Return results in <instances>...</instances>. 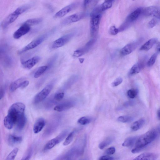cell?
<instances>
[{"label":"cell","mask_w":160,"mask_h":160,"mask_svg":"<svg viewBox=\"0 0 160 160\" xmlns=\"http://www.w3.org/2000/svg\"><path fill=\"white\" fill-rule=\"evenodd\" d=\"M157 136V133L154 130H150L138 138L136 143V147L131 152L136 154L140 152L146 146L154 141Z\"/></svg>","instance_id":"cell-1"},{"label":"cell","mask_w":160,"mask_h":160,"mask_svg":"<svg viewBox=\"0 0 160 160\" xmlns=\"http://www.w3.org/2000/svg\"><path fill=\"white\" fill-rule=\"evenodd\" d=\"M102 12L99 6L95 8L90 14V32L92 37L96 36L98 32Z\"/></svg>","instance_id":"cell-2"},{"label":"cell","mask_w":160,"mask_h":160,"mask_svg":"<svg viewBox=\"0 0 160 160\" xmlns=\"http://www.w3.org/2000/svg\"><path fill=\"white\" fill-rule=\"evenodd\" d=\"M25 108L26 106L21 102L14 103L10 108L8 115L11 118L15 124L19 118L25 114Z\"/></svg>","instance_id":"cell-3"},{"label":"cell","mask_w":160,"mask_h":160,"mask_svg":"<svg viewBox=\"0 0 160 160\" xmlns=\"http://www.w3.org/2000/svg\"><path fill=\"white\" fill-rule=\"evenodd\" d=\"M24 12L21 7L17 8L14 12L7 16L2 21L1 24L2 27L4 29L6 28L17 19L20 15Z\"/></svg>","instance_id":"cell-4"},{"label":"cell","mask_w":160,"mask_h":160,"mask_svg":"<svg viewBox=\"0 0 160 160\" xmlns=\"http://www.w3.org/2000/svg\"><path fill=\"white\" fill-rule=\"evenodd\" d=\"M48 35L46 33L33 40L26 46L20 50L18 52V54H21L38 46L45 40L48 37Z\"/></svg>","instance_id":"cell-5"},{"label":"cell","mask_w":160,"mask_h":160,"mask_svg":"<svg viewBox=\"0 0 160 160\" xmlns=\"http://www.w3.org/2000/svg\"><path fill=\"white\" fill-rule=\"evenodd\" d=\"M142 39L132 42L126 45L121 50L120 53L122 56H125L131 54L141 43Z\"/></svg>","instance_id":"cell-6"},{"label":"cell","mask_w":160,"mask_h":160,"mask_svg":"<svg viewBox=\"0 0 160 160\" xmlns=\"http://www.w3.org/2000/svg\"><path fill=\"white\" fill-rule=\"evenodd\" d=\"M68 133V131L67 130L64 131L59 134L56 137L49 141L45 146V150H47L51 149L59 144L64 139Z\"/></svg>","instance_id":"cell-7"},{"label":"cell","mask_w":160,"mask_h":160,"mask_svg":"<svg viewBox=\"0 0 160 160\" xmlns=\"http://www.w3.org/2000/svg\"><path fill=\"white\" fill-rule=\"evenodd\" d=\"M53 88V85L49 84L46 86L42 90L35 96L34 101L35 103H39L44 100L49 95Z\"/></svg>","instance_id":"cell-8"},{"label":"cell","mask_w":160,"mask_h":160,"mask_svg":"<svg viewBox=\"0 0 160 160\" xmlns=\"http://www.w3.org/2000/svg\"><path fill=\"white\" fill-rule=\"evenodd\" d=\"M72 34L64 36L55 41L52 45L53 49H56L64 46L71 40L73 37Z\"/></svg>","instance_id":"cell-9"},{"label":"cell","mask_w":160,"mask_h":160,"mask_svg":"<svg viewBox=\"0 0 160 160\" xmlns=\"http://www.w3.org/2000/svg\"><path fill=\"white\" fill-rule=\"evenodd\" d=\"M77 5V3H74L65 7L56 13L54 15V18H60L63 17L75 9Z\"/></svg>","instance_id":"cell-10"},{"label":"cell","mask_w":160,"mask_h":160,"mask_svg":"<svg viewBox=\"0 0 160 160\" xmlns=\"http://www.w3.org/2000/svg\"><path fill=\"white\" fill-rule=\"evenodd\" d=\"M85 15V14L82 13L72 14L64 19L61 23L66 25L77 22L82 19Z\"/></svg>","instance_id":"cell-11"},{"label":"cell","mask_w":160,"mask_h":160,"mask_svg":"<svg viewBox=\"0 0 160 160\" xmlns=\"http://www.w3.org/2000/svg\"><path fill=\"white\" fill-rule=\"evenodd\" d=\"M30 27L23 24L15 32L13 37L15 39H19L22 36L26 35L30 30Z\"/></svg>","instance_id":"cell-12"},{"label":"cell","mask_w":160,"mask_h":160,"mask_svg":"<svg viewBox=\"0 0 160 160\" xmlns=\"http://www.w3.org/2000/svg\"><path fill=\"white\" fill-rule=\"evenodd\" d=\"M74 103L73 101H68L61 103L56 106L54 108V110L57 112L64 111L73 107Z\"/></svg>","instance_id":"cell-13"},{"label":"cell","mask_w":160,"mask_h":160,"mask_svg":"<svg viewBox=\"0 0 160 160\" xmlns=\"http://www.w3.org/2000/svg\"><path fill=\"white\" fill-rule=\"evenodd\" d=\"M40 60V58L39 57L35 56L23 62L22 64L25 69L30 70L37 64Z\"/></svg>","instance_id":"cell-14"},{"label":"cell","mask_w":160,"mask_h":160,"mask_svg":"<svg viewBox=\"0 0 160 160\" xmlns=\"http://www.w3.org/2000/svg\"><path fill=\"white\" fill-rule=\"evenodd\" d=\"M45 120L43 118H39L35 122L33 127V131L38 133L43 130L45 125Z\"/></svg>","instance_id":"cell-15"},{"label":"cell","mask_w":160,"mask_h":160,"mask_svg":"<svg viewBox=\"0 0 160 160\" xmlns=\"http://www.w3.org/2000/svg\"><path fill=\"white\" fill-rule=\"evenodd\" d=\"M142 9L141 8H138L131 13L126 18L125 21L131 24L136 20L142 14Z\"/></svg>","instance_id":"cell-16"},{"label":"cell","mask_w":160,"mask_h":160,"mask_svg":"<svg viewBox=\"0 0 160 160\" xmlns=\"http://www.w3.org/2000/svg\"><path fill=\"white\" fill-rule=\"evenodd\" d=\"M157 155L154 153H145L138 156L134 160H154L158 158Z\"/></svg>","instance_id":"cell-17"},{"label":"cell","mask_w":160,"mask_h":160,"mask_svg":"<svg viewBox=\"0 0 160 160\" xmlns=\"http://www.w3.org/2000/svg\"><path fill=\"white\" fill-rule=\"evenodd\" d=\"M22 141V137L14 135H10L8 139V144L11 146L19 144Z\"/></svg>","instance_id":"cell-18"},{"label":"cell","mask_w":160,"mask_h":160,"mask_svg":"<svg viewBox=\"0 0 160 160\" xmlns=\"http://www.w3.org/2000/svg\"><path fill=\"white\" fill-rule=\"evenodd\" d=\"M157 40L156 38L150 39L141 47L140 50L141 51H148L157 43Z\"/></svg>","instance_id":"cell-19"},{"label":"cell","mask_w":160,"mask_h":160,"mask_svg":"<svg viewBox=\"0 0 160 160\" xmlns=\"http://www.w3.org/2000/svg\"><path fill=\"white\" fill-rule=\"evenodd\" d=\"M144 66V63L141 62L137 63L132 67L130 71V74L133 75L139 73Z\"/></svg>","instance_id":"cell-20"},{"label":"cell","mask_w":160,"mask_h":160,"mask_svg":"<svg viewBox=\"0 0 160 160\" xmlns=\"http://www.w3.org/2000/svg\"><path fill=\"white\" fill-rule=\"evenodd\" d=\"M25 80L24 78H21L12 82L11 84L10 90L12 92L15 91L20 88L21 83Z\"/></svg>","instance_id":"cell-21"},{"label":"cell","mask_w":160,"mask_h":160,"mask_svg":"<svg viewBox=\"0 0 160 160\" xmlns=\"http://www.w3.org/2000/svg\"><path fill=\"white\" fill-rule=\"evenodd\" d=\"M145 120L142 119L133 123L131 126V129L133 131H136L140 130L144 124Z\"/></svg>","instance_id":"cell-22"},{"label":"cell","mask_w":160,"mask_h":160,"mask_svg":"<svg viewBox=\"0 0 160 160\" xmlns=\"http://www.w3.org/2000/svg\"><path fill=\"white\" fill-rule=\"evenodd\" d=\"M27 118L25 114L21 116L16 124V128L19 130H22L26 125Z\"/></svg>","instance_id":"cell-23"},{"label":"cell","mask_w":160,"mask_h":160,"mask_svg":"<svg viewBox=\"0 0 160 160\" xmlns=\"http://www.w3.org/2000/svg\"><path fill=\"white\" fill-rule=\"evenodd\" d=\"M4 123L5 127L8 130H11L15 124L12 119L8 115L4 118Z\"/></svg>","instance_id":"cell-24"},{"label":"cell","mask_w":160,"mask_h":160,"mask_svg":"<svg viewBox=\"0 0 160 160\" xmlns=\"http://www.w3.org/2000/svg\"><path fill=\"white\" fill-rule=\"evenodd\" d=\"M138 138L136 137H131L126 139L122 144V146L130 147L135 144Z\"/></svg>","instance_id":"cell-25"},{"label":"cell","mask_w":160,"mask_h":160,"mask_svg":"<svg viewBox=\"0 0 160 160\" xmlns=\"http://www.w3.org/2000/svg\"><path fill=\"white\" fill-rule=\"evenodd\" d=\"M114 140V137H108L101 142L99 145V147L101 149H103L111 144Z\"/></svg>","instance_id":"cell-26"},{"label":"cell","mask_w":160,"mask_h":160,"mask_svg":"<svg viewBox=\"0 0 160 160\" xmlns=\"http://www.w3.org/2000/svg\"><path fill=\"white\" fill-rule=\"evenodd\" d=\"M156 8V7L154 6L146 7L142 9V14L146 16H152Z\"/></svg>","instance_id":"cell-27"},{"label":"cell","mask_w":160,"mask_h":160,"mask_svg":"<svg viewBox=\"0 0 160 160\" xmlns=\"http://www.w3.org/2000/svg\"><path fill=\"white\" fill-rule=\"evenodd\" d=\"M49 68V66L45 65L42 66L36 71L34 75V77L35 78H38L40 77L41 75L44 73Z\"/></svg>","instance_id":"cell-28"},{"label":"cell","mask_w":160,"mask_h":160,"mask_svg":"<svg viewBox=\"0 0 160 160\" xmlns=\"http://www.w3.org/2000/svg\"><path fill=\"white\" fill-rule=\"evenodd\" d=\"M42 21L43 19L41 18H33L27 20L24 24H27L31 27L38 24Z\"/></svg>","instance_id":"cell-29"},{"label":"cell","mask_w":160,"mask_h":160,"mask_svg":"<svg viewBox=\"0 0 160 160\" xmlns=\"http://www.w3.org/2000/svg\"><path fill=\"white\" fill-rule=\"evenodd\" d=\"M133 120V118L130 116L124 115L118 118L117 121L120 122L125 123L130 122Z\"/></svg>","instance_id":"cell-30"},{"label":"cell","mask_w":160,"mask_h":160,"mask_svg":"<svg viewBox=\"0 0 160 160\" xmlns=\"http://www.w3.org/2000/svg\"><path fill=\"white\" fill-rule=\"evenodd\" d=\"M19 151V149L15 148L13 149L11 152L7 157L6 160H14L15 159Z\"/></svg>","instance_id":"cell-31"},{"label":"cell","mask_w":160,"mask_h":160,"mask_svg":"<svg viewBox=\"0 0 160 160\" xmlns=\"http://www.w3.org/2000/svg\"><path fill=\"white\" fill-rule=\"evenodd\" d=\"M74 136V132L71 133L64 142L63 144V145L64 146H67L71 144L73 140Z\"/></svg>","instance_id":"cell-32"},{"label":"cell","mask_w":160,"mask_h":160,"mask_svg":"<svg viewBox=\"0 0 160 160\" xmlns=\"http://www.w3.org/2000/svg\"><path fill=\"white\" fill-rule=\"evenodd\" d=\"M112 2L109 1L105 2L100 5L101 9L103 11L110 9L112 6Z\"/></svg>","instance_id":"cell-33"},{"label":"cell","mask_w":160,"mask_h":160,"mask_svg":"<svg viewBox=\"0 0 160 160\" xmlns=\"http://www.w3.org/2000/svg\"><path fill=\"white\" fill-rule=\"evenodd\" d=\"M91 121V120L89 118L83 117L78 120V123L82 125H86L90 123Z\"/></svg>","instance_id":"cell-34"},{"label":"cell","mask_w":160,"mask_h":160,"mask_svg":"<svg viewBox=\"0 0 160 160\" xmlns=\"http://www.w3.org/2000/svg\"><path fill=\"white\" fill-rule=\"evenodd\" d=\"M157 55V54L155 53L151 56L147 63L148 66L151 67L154 64L156 61Z\"/></svg>","instance_id":"cell-35"},{"label":"cell","mask_w":160,"mask_h":160,"mask_svg":"<svg viewBox=\"0 0 160 160\" xmlns=\"http://www.w3.org/2000/svg\"><path fill=\"white\" fill-rule=\"evenodd\" d=\"M138 94L137 91L135 89H131L129 90L127 93L128 97L131 99H133L136 97Z\"/></svg>","instance_id":"cell-36"},{"label":"cell","mask_w":160,"mask_h":160,"mask_svg":"<svg viewBox=\"0 0 160 160\" xmlns=\"http://www.w3.org/2000/svg\"><path fill=\"white\" fill-rule=\"evenodd\" d=\"M33 151L32 147L29 149L26 155L22 158V160H29L32 155Z\"/></svg>","instance_id":"cell-37"},{"label":"cell","mask_w":160,"mask_h":160,"mask_svg":"<svg viewBox=\"0 0 160 160\" xmlns=\"http://www.w3.org/2000/svg\"><path fill=\"white\" fill-rule=\"evenodd\" d=\"M120 30L119 29L117 28L115 26H113L111 27L109 30V34L113 36H115L119 32Z\"/></svg>","instance_id":"cell-38"},{"label":"cell","mask_w":160,"mask_h":160,"mask_svg":"<svg viewBox=\"0 0 160 160\" xmlns=\"http://www.w3.org/2000/svg\"><path fill=\"white\" fill-rule=\"evenodd\" d=\"M64 95V94L63 92L58 93L55 95L54 99L56 101L59 102L63 98Z\"/></svg>","instance_id":"cell-39"},{"label":"cell","mask_w":160,"mask_h":160,"mask_svg":"<svg viewBox=\"0 0 160 160\" xmlns=\"http://www.w3.org/2000/svg\"><path fill=\"white\" fill-rule=\"evenodd\" d=\"M123 81V80L121 78H118L112 83V86L114 87H116L120 85L122 83Z\"/></svg>","instance_id":"cell-40"},{"label":"cell","mask_w":160,"mask_h":160,"mask_svg":"<svg viewBox=\"0 0 160 160\" xmlns=\"http://www.w3.org/2000/svg\"><path fill=\"white\" fill-rule=\"evenodd\" d=\"M157 20L156 18H153L149 22L148 24V27L150 29L153 28L157 24Z\"/></svg>","instance_id":"cell-41"},{"label":"cell","mask_w":160,"mask_h":160,"mask_svg":"<svg viewBox=\"0 0 160 160\" xmlns=\"http://www.w3.org/2000/svg\"><path fill=\"white\" fill-rule=\"evenodd\" d=\"M115 152V149L114 147H111L105 151V153L108 155L114 154Z\"/></svg>","instance_id":"cell-42"},{"label":"cell","mask_w":160,"mask_h":160,"mask_svg":"<svg viewBox=\"0 0 160 160\" xmlns=\"http://www.w3.org/2000/svg\"><path fill=\"white\" fill-rule=\"evenodd\" d=\"M83 54H84L82 51V50L81 49H80L76 50V51L74 52L73 56L75 57H78L81 56Z\"/></svg>","instance_id":"cell-43"},{"label":"cell","mask_w":160,"mask_h":160,"mask_svg":"<svg viewBox=\"0 0 160 160\" xmlns=\"http://www.w3.org/2000/svg\"><path fill=\"white\" fill-rule=\"evenodd\" d=\"M6 87L5 86L2 87L0 90V99L1 100L4 96Z\"/></svg>","instance_id":"cell-44"},{"label":"cell","mask_w":160,"mask_h":160,"mask_svg":"<svg viewBox=\"0 0 160 160\" xmlns=\"http://www.w3.org/2000/svg\"><path fill=\"white\" fill-rule=\"evenodd\" d=\"M152 16L155 17V18L160 19V9L156 7Z\"/></svg>","instance_id":"cell-45"},{"label":"cell","mask_w":160,"mask_h":160,"mask_svg":"<svg viewBox=\"0 0 160 160\" xmlns=\"http://www.w3.org/2000/svg\"><path fill=\"white\" fill-rule=\"evenodd\" d=\"M94 1V0H84L83 6L84 8H86Z\"/></svg>","instance_id":"cell-46"},{"label":"cell","mask_w":160,"mask_h":160,"mask_svg":"<svg viewBox=\"0 0 160 160\" xmlns=\"http://www.w3.org/2000/svg\"><path fill=\"white\" fill-rule=\"evenodd\" d=\"M29 83L30 82L29 81L27 80H24L21 83L20 88L21 89H24L26 88L28 86Z\"/></svg>","instance_id":"cell-47"},{"label":"cell","mask_w":160,"mask_h":160,"mask_svg":"<svg viewBox=\"0 0 160 160\" xmlns=\"http://www.w3.org/2000/svg\"><path fill=\"white\" fill-rule=\"evenodd\" d=\"M114 158L112 157L109 156L108 155H105L100 157L99 159V160H113Z\"/></svg>","instance_id":"cell-48"},{"label":"cell","mask_w":160,"mask_h":160,"mask_svg":"<svg viewBox=\"0 0 160 160\" xmlns=\"http://www.w3.org/2000/svg\"><path fill=\"white\" fill-rule=\"evenodd\" d=\"M157 116L158 119L160 121V108H159L157 111Z\"/></svg>","instance_id":"cell-49"},{"label":"cell","mask_w":160,"mask_h":160,"mask_svg":"<svg viewBox=\"0 0 160 160\" xmlns=\"http://www.w3.org/2000/svg\"><path fill=\"white\" fill-rule=\"evenodd\" d=\"M156 47L158 51L160 53V42H159L157 43Z\"/></svg>","instance_id":"cell-50"},{"label":"cell","mask_w":160,"mask_h":160,"mask_svg":"<svg viewBox=\"0 0 160 160\" xmlns=\"http://www.w3.org/2000/svg\"><path fill=\"white\" fill-rule=\"evenodd\" d=\"M114 1V0H105V1H109V2H113V1Z\"/></svg>","instance_id":"cell-51"},{"label":"cell","mask_w":160,"mask_h":160,"mask_svg":"<svg viewBox=\"0 0 160 160\" xmlns=\"http://www.w3.org/2000/svg\"><path fill=\"white\" fill-rule=\"evenodd\" d=\"M133 1H135V0H133Z\"/></svg>","instance_id":"cell-52"}]
</instances>
